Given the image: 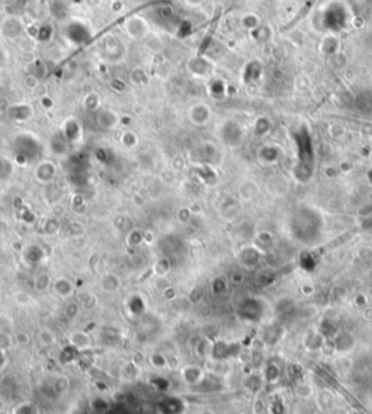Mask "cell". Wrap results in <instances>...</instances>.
<instances>
[{
	"mask_svg": "<svg viewBox=\"0 0 372 414\" xmlns=\"http://www.w3.org/2000/svg\"><path fill=\"white\" fill-rule=\"evenodd\" d=\"M152 16L156 19V22H159L161 25H172L173 19H175V12L173 9L168 8V6H161L159 9H154Z\"/></svg>",
	"mask_w": 372,
	"mask_h": 414,
	"instance_id": "cell-10",
	"label": "cell"
},
{
	"mask_svg": "<svg viewBox=\"0 0 372 414\" xmlns=\"http://www.w3.org/2000/svg\"><path fill=\"white\" fill-rule=\"evenodd\" d=\"M279 336H281V329L279 327L273 326L271 329H268V331H266V343H275L279 338Z\"/></svg>",
	"mask_w": 372,
	"mask_h": 414,
	"instance_id": "cell-22",
	"label": "cell"
},
{
	"mask_svg": "<svg viewBox=\"0 0 372 414\" xmlns=\"http://www.w3.org/2000/svg\"><path fill=\"white\" fill-rule=\"evenodd\" d=\"M2 31H3V34L6 35V36H9V38H15V36H17V35L21 34L22 25H21V22L17 21L16 17H9V19H6V21L3 22Z\"/></svg>",
	"mask_w": 372,
	"mask_h": 414,
	"instance_id": "cell-11",
	"label": "cell"
},
{
	"mask_svg": "<svg viewBox=\"0 0 372 414\" xmlns=\"http://www.w3.org/2000/svg\"><path fill=\"white\" fill-rule=\"evenodd\" d=\"M273 413H275V414H282V413H284V407H282V404H281V403H279V406H278V403H275V406H273Z\"/></svg>",
	"mask_w": 372,
	"mask_h": 414,
	"instance_id": "cell-28",
	"label": "cell"
},
{
	"mask_svg": "<svg viewBox=\"0 0 372 414\" xmlns=\"http://www.w3.org/2000/svg\"><path fill=\"white\" fill-rule=\"evenodd\" d=\"M350 414H364V413H361V411H352Z\"/></svg>",
	"mask_w": 372,
	"mask_h": 414,
	"instance_id": "cell-30",
	"label": "cell"
},
{
	"mask_svg": "<svg viewBox=\"0 0 372 414\" xmlns=\"http://www.w3.org/2000/svg\"><path fill=\"white\" fill-rule=\"evenodd\" d=\"M279 375H281V371L279 368L275 364H269L266 366L265 369V380L268 382H275V381L279 380Z\"/></svg>",
	"mask_w": 372,
	"mask_h": 414,
	"instance_id": "cell-17",
	"label": "cell"
},
{
	"mask_svg": "<svg viewBox=\"0 0 372 414\" xmlns=\"http://www.w3.org/2000/svg\"><path fill=\"white\" fill-rule=\"evenodd\" d=\"M319 403H320V406L323 408H330L333 406V396L330 394L329 391H323L320 397H319Z\"/></svg>",
	"mask_w": 372,
	"mask_h": 414,
	"instance_id": "cell-21",
	"label": "cell"
},
{
	"mask_svg": "<svg viewBox=\"0 0 372 414\" xmlns=\"http://www.w3.org/2000/svg\"><path fill=\"white\" fill-rule=\"evenodd\" d=\"M68 387H70V381H68L67 377H64V375L55 377L54 381H52V384H51V389H52L57 396L64 394V392L68 389Z\"/></svg>",
	"mask_w": 372,
	"mask_h": 414,
	"instance_id": "cell-14",
	"label": "cell"
},
{
	"mask_svg": "<svg viewBox=\"0 0 372 414\" xmlns=\"http://www.w3.org/2000/svg\"><path fill=\"white\" fill-rule=\"evenodd\" d=\"M152 364L154 365L156 368H164V366H166V357L159 355V353H156V355H153Z\"/></svg>",
	"mask_w": 372,
	"mask_h": 414,
	"instance_id": "cell-25",
	"label": "cell"
},
{
	"mask_svg": "<svg viewBox=\"0 0 372 414\" xmlns=\"http://www.w3.org/2000/svg\"><path fill=\"white\" fill-rule=\"evenodd\" d=\"M119 285H121L119 278L117 275H114V273L105 275L101 280V287L105 292H115V291H118Z\"/></svg>",
	"mask_w": 372,
	"mask_h": 414,
	"instance_id": "cell-12",
	"label": "cell"
},
{
	"mask_svg": "<svg viewBox=\"0 0 372 414\" xmlns=\"http://www.w3.org/2000/svg\"><path fill=\"white\" fill-rule=\"evenodd\" d=\"M314 214L311 210H307V208H301L300 211L296 212V215L294 217L292 221V230H294V234H295L300 240H310L314 238V234L319 233L317 227H315V222H320L319 218H314Z\"/></svg>",
	"mask_w": 372,
	"mask_h": 414,
	"instance_id": "cell-1",
	"label": "cell"
},
{
	"mask_svg": "<svg viewBox=\"0 0 372 414\" xmlns=\"http://www.w3.org/2000/svg\"><path fill=\"white\" fill-rule=\"evenodd\" d=\"M210 115H211L210 108L203 103H196L189 109V119H191V122H194L196 125L207 124L210 119Z\"/></svg>",
	"mask_w": 372,
	"mask_h": 414,
	"instance_id": "cell-6",
	"label": "cell"
},
{
	"mask_svg": "<svg viewBox=\"0 0 372 414\" xmlns=\"http://www.w3.org/2000/svg\"><path fill=\"white\" fill-rule=\"evenodd\" d=\"M203 377H205V373L198 366H186L182 369V380L185 381L188 385L196 387L203 380Z\"/></svg>",
	"mask_w": 372,
	"mask_h": 414,
	"instance_id": "cell-7",
	"label": "cell"
},
{
	"mask_svg": "<svg viewBox=\"0 0 372 414\" xmlns=\"http://www.w3.org/2000/svg\"><path fill=\"white\" fill-rule=\"evenodd\" d=\"M96 121L102 128H114L118 124V115L110 109H98Z\"/></svg>",
	"mask_w": 372,
	"mask_h": 414,
	"instance_id": "cell-8",
	"label": "cell"
},
{
	"mask_svg": "<svg viewBox=\"0 0 372 414\" xmlns=\"http://www.w3.org/2000/svg\"><path fill=\"white\" fill-rule=\"evenodd\" d=\"M70 342H71V345L76 347V349H87V347L90 346V338H89V336L86 334V333H83V331H77V333H73L71 334V337H70Z\"/></svg>",
	"mask_w": 372,
	"mask_h": 414,
	"instance_id": "cell-13",
	"label": "cell"
},
{
	"mask_svg": "<svg viewBox=\"0 0 372 414\" xmlns=\"http://www.w3.org/2000/svg\"><path fill=\"white\" fill-rule=\"evenodd\" d=\"M34 287L38 292H45L52 287V279L48 273H40L34 280Z\"/></svg>",
	"mask_w": 372,
	"mask_h": 414,
	"instance_id": "cell-15",
	"label": "cell"
},
{
	"mask_svg": "<svg viewBox=\"0 0 372 414\" xmlns=\"http://www.w3.org/2000/svg\"><path fill=\"white\" fill-rule=\"evenodd\" d=\"M238 313L243 317V320L256 322V320H259L262 317L263 305L259 299H246L240 307Z\"/></svg>",
	"mask_w": 372,
	"mask_h": 414,
	"instance_id": "cell-4",
	"label": "cell"
},
{
	"mask_svg": "<svg viewBox=\"0 0 372 414\" xmlns=\"http://www.w3.org/2000/svg\"><path fill=\"white\" fill-rule=\"evenodd\" d=\"M52 291L60 296V298H70V296L75 294V285L70 279L64 278H57L52 280Z\"/></svg>",
	"mask_w": 372,
	"mask_h": 414,
	"instance_id": "cell-5",
	"label": "cell"
},
{
	"mask_svg": "<svg viewBox=\"0 0 372 414\" xmlns=\"http://www.w3.org/2000/svg\"><path fill=\"white\" fill-rule=\"evenodd\" d=\"M38 338H40V343L44 345V346H50V345L54 343V340H55V338H54V334L51 333L50 330H47V329H43L41 331H40Z\"/></svg>",
	"mask_w": 372,
	"mask_h": 414,
	"instance_id": "cell-19",
	"label": "cell"
},
{
	"mask_svg": "<svg viewBox=\"0 0 372 414\" xmlns=\"http://www.w3.org/2000/svg\"><path fill=\"white\" fill-rule=\"evenodd\" d=\"M124 28L127 31V34L134 38V40H143L145 35L148 34V24L143 16H129L127 17Z\"/></svg>",
	"mask_w": 372,
	"mask_h": 414,
	"instance_id": "cell-3",
	"label": "cell"
},
{
	"mask_svg": "<svg viewBox=\"0 0 372 414\" xmlns=\"http://www.w3.org/2000/svg\"><path fill=\"white\" fill-rule=\"evenodd\" d=\"M51 12L54 13V16L57 17V19H64V17L67 16V8L60 0H54L51 3Z\"/></svg>",
	"mask_w": 372,
	"mask_h": 414,
	"instance_id": "cell-16",
	"label": "cell"
},
{
	"mask_svg": "<svg viewBox=\"0 0 372 414\" xmlns=\"http://www.w3.org/2000/svg\"><path fill=\"white\" fill-rule=\"evenodd\" d=\"M369 179H371V182H372V170L369 172Z\"/></svg>",
	"mask_w": 372,
	"mask_h": 414,
	"instance_id": "cell-31",
	"label": "cell"
},
{
	"mask_svg": "<svg viewBox=\"0 0 372 414\" xmlns=\"http://www.w3.org/2000/svg\"><path fill=\"white\" fill-rule=\"evenodd\" d=\"M307 345L310 349H319V347L323 346V336L322 334H314L311 336V338L307 342Z\"/></svg>",
	"mask_w": 372,
	"mask_h": 414,
	"instance_id": "cell-24",
	"label": "cell"
},
{
	"mask_svg": "<svg viewBox=\"0 0 372 414\" xmlns=\"http://www.w3.org/2000/svg\"><path fill=\"white\" fill-rule=\"evenodd\" d=\"M320 334H322L323 337H334L338 334L336 324L331 322H324L322 324V329H320Z\"/></svg>",
	"mask_w": 372,
	"mask_h": 414,
	"instance_id": "cell-18",
	"label": "cell"
},
{
	"mask_svg": "<svg viewBox=\"0 0 372 414\" xmlns=\"http://www.w3.org/2000/svg\"><path fill=\"white\" fill-rule=\"evenodd\" d=\"M333 345H334V349L338 352H347V350H350L354 347V345H355V338H354L352 334L343 331V333H339V334L334 336Z\"/></svg>",
	"mask_w": 372,
	"mask_h": 414,
	"instance_id": "cell-9",
	"label": "cell"
},
{
	"mask_svg": "<svg viewBox=\"0 0 372 414\" xmlns=\"http://www.w3.org/2000/svg\"><path fill=\"white\" fill-rule=\"evenodd\" d=\"M63 32L68 38V41L75 44L85 43L86 40H89V36H90L89 28L80 21H70L68 24H66V28L63 29Z\"/></svg>",
	"mask_w": 372,
	"mask_h": 414,
	"instance_id": "cell-2",
	"label": "cell"
},
{
	"mask_svg": "<svg viewBox=\"0 0 372 414\" xmlns=\"http://www.w3.org/2000/svg\"><path fill=\"white\" fill-rule=\"evenodd\" d=\"M201 414H214V413H212V411H210V410H205V411H202Z\"/></svg>",
	"mask_w": 372,
	"mask_h": 414,
	"instance_id": "cell-29",
	"label": "cell"
},
{
	"mask_svg": "<svg viewBox=\"0 0 372 414\" xmlns=\"http://www.w3.org/2000/svg\"><path fill=\"white\" fill-rule=\"evenodd\" d=\"M301 268H304L305 271H313L315 268V260H314L313 256H310L308 253H304L301 256Z\"/></svg>",
	"mask_w": 372,
	"mask_h": 414,
	"instance_id": "cell-20",
	"label": "cell"
},
{
	"mask_svg": "<svg viewBox=\"0 0 372 414\" xmlns=\"http://www.w3.org/2000/svg\"><path fill=\"white\" fill-rule=\"evenodd\" d=\"M185 3L188 6H192V8H196V6H201L203 3V0H185Z\"/></svg>",
	"mask_w": 372,
	"mask_h": 414,
	"instance_id": "cell-27",
	"label": "cell"
},
{
	"mask_svg": "<svg viewBox=\"0 0 372 414\" xmlns=\"http://www.w3.org/2000/svg\"><path fill=\"white\" fill-rule=\"evenodd\" d=\"M16 340L19 345H25V343H28V340H29V338H28V336H26L25 333H17Z\"/></svg>",
	"mask_w": 372,
	"mask_h": 414,
	"instance_id": "cell-26",
	"label": "cell"
},
{
	"mask_svg": "<svg viewBox=\"0 0 372 414\" xmlns=\"http://www.w3.org/2000/svg\"><path fill=\"white\" fill-rule=\"evenodd\" d=\"M121 141L125 144V145H128V147H133L137 143V136L134 133H131V131H127V133H124V136L121 137Z\"/></svg>",
	"mask_w": 372,
	"mask_h": 414,
	"instance_id": "cell-23",
	"label": "cell"
}]
</instances>
